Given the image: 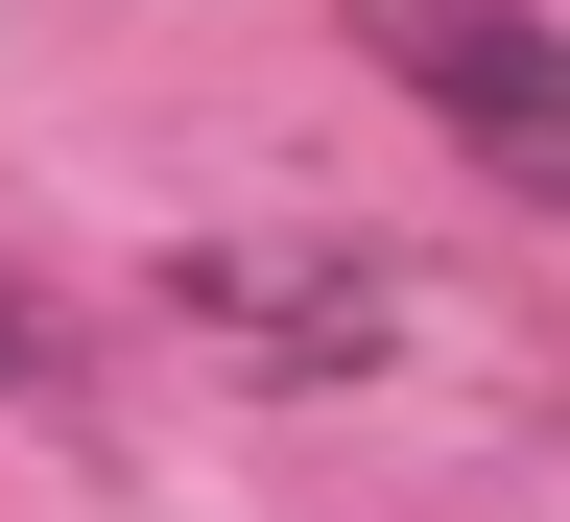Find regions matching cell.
Instances as JSON below:
<instances>
[{
  "label": "cell",
  "mask_w": 570,
  "mask_h": 522,
  "mask_svg": "<svg viewBox=\"0 0 570 522\" xmlns=\"http://www.w3.org/2000/svg\"><path fill=\"white\" fill-rule=\"evenodd\" d=\"M167 333L214 381H262V404H333V381H381L428 333V285H404V238H356V214H214V238H167Z\"/></svg>",
  "instance_id": "obj_1"
},
{
  "label": "cell",
  "mask_w": 570,
  "mask_h": 522,
  "mask_svg": "<svg viewBox=\"0 0 570 522\" xmlns=\"http://www.w3.org/2000/svg\"><path fill=\"white\" fill-rule=\"evenodd\" d=\"M356 48H381V96L452 119L523 214H570V24L547 0H356Z\"/></svg>",
  "instance_id": "obj_2"
}]
</instances>
